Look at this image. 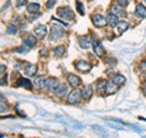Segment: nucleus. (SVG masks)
Masks as SVG:
<instances>
[{
  "mask_svg": "<svg viewBox=\"0 0 146 138\" xmlns=\"http://www.w3.org/2000/svg\"><path fill=\"white\" fill-rule=\"evenodd\" d=\"M0 138H3V135H0Z\"/></svg>",
  "mask_w": 146,
  "mask_h": 138,
  "instance_id": "obj_35",
  "label": "nucleus"
},
{
  "mask_svg": "<svg viewBox=\"0 0 146 138\" xmlns=\"http://www.w3.org/2000/svg\"><path fill=\"white\" fill-rule=\"evenodd\" d=\"M76 68H77L78 71L85 73V72H89V71H90L91 66H90V64H88L86 61L79 60V61H77V62H76Z\"/></svg>",
  "mask_w": 146,
  "mask_h": 138,
  "instance_id": "obj_7",
  "label": "nucleus"
},
{
  "mask_svg": "<svg viewBox=\"0 0 146 138\" xmlns=\"http://www.w3.org/2000/svg\"><path fill=\"white\" fill-rule=\"evenodd\" d=\"M76 5H77V10H78V12L80 13V15H84V7H83V5H82V3L77 1Z\"/></svg>",
  "mask_w": 146,
  "mask_h": 138,
  "instance_id": "obj_26",
  "label": "nucleus"
},
{
  "mask_svg": "<svg viewBox=\"0 0 146 138\" xmlns=\"http://www.w3.org/2000/svg\"><path fill=\"white\" fill-rule=\"evenodd\" d=\"M93 49H94V52L95 54L98 55V56H102V55L105 54V50L102 48V45L100 42H94L93 43Z\"/></svg>",
  "mask_w": 146,
  "mask_h": 138,
  "instance_id": "obj_15",
  "label": "nucleus"
},
{
  "mask_svg": "<svg viewBox=\"0 0 146 138\" xmlns=\"http://www.w3.org/2000/svg\"><path fill=\"white\" fill-rule=\"evenodd\" d=\"M0 102H4V98H3V95L0 94Z\"/></svg>",
  "mask_w": 146,
  "mask_h": 138,
  "instance_id": "obj_34",
  "label": "nucleus"
},
{
  "mask_svg": "<svg viewBox=\"0 0 146 138\" xmlns=\"http://www.w3.org/2000/svg\"><path fill=\"white\" fill-rule=\"evenodd\" d=\"M67 93H68V87L65 83L60 84V86L57 87V89L55 90V94H56L58 98H65V96L67 95Z\"/></svg>",
  "mask_w": 146,
  "mask_h": 138,
  "instance_id": "obj_8",
  "label": "nucleus"
},
{
  "mask_svg": "<svg viewBox=\"0 0 146 138\" xmlns=\"http://www.w3.org/2000/svg\"><path fill=\"white\" fill-rule=\"evenodd\" d=\"M4 71H5V66H4V65H0V73H3Z\"/></svg>",
  "mask_w": 146,
  "mask_h": 138,
  "instance_id": "obj_33",
  "label": "nucleus"
},
{
  "mask_svg": "<svg viewBox=\"0 0 146 138\" xmlns=\"http://www.w3.org/2000/svg\"><path fill=\"white\" fill-rule=\"evenodd\" d=\"M55 4H56V0H49V1L46 3V7L50 9V7H52Z\"/></svg>",
  "mask_w": 146,
  "mask_h": 138,
  "instance_id": "obj_29",
  "label": "nucleus"
},
{
  "mask_svg": "<svg viewBox=\"0 0 146 138\" xmlns=\"http://www.w3.org/2000/svg\"><path fill=\"white\" fill-rule=\"evenodd\" d=\"M82 98H83V96H82V90L73 89L71 93L68 94L67 100H68V103H70V104H78Z\"/></svg>",
  "mask_w": 146,
  "mask_h": 138,
  "instance_id": "obj_2",
  "label": "nucleus"
},
{
  "mask_svg": "<svg viewBox=\"0 0 146 138\" xmlns=\"http://www.w3.org/2000/svg\"><path fill=\"white\" fill-rule=\"evenodd\" d=\"M106 20H107V25H110V26H117V23L119 21H118V16L117 15H115V13H112V12H110L108 15H107V17H106Z\"/></svg>",
  "mask_w": 146,
  "mask_h": 138,
  "instance_id": "obj_13",
  "label": "nucleus"
},
{
  "mask_svg": "<svg viewBox=\"0 0 146 138\" xmlns=\"http://www.w3.org/2000/svg\"><path fill=\"white\" fill-rule=\"evenodd\" d=\"M117 84L116 83H113L112 81H107L106 82V84H105V92H106V94H113V93H116L117 92Z\"/></svg>",
  "mask_w": 146,
  "mask_h": 138,
  "instance_id": "obj_11",
  "label": "nucleus"
},
{
  "mask_svg": "<svg viewBox=\"0 0 146 138\" xmlns=\"http://www.w3.org/2000/svg\"><path fill=\"white\" fill-rule=\"evenodd\" d=\"M23 44L26 47L32 48L35 45V39H34V36L33 34H29V33H26L23 36Z\"/></svg>",
  "mask_w": 146,
  "mask_h": 138,
  "instance_id": "obj_10",
  "label": "nucleus"
},
{
  "mask_svg": "<svg viewBox=\"0 0 146 138\" xmlns=\"http://www.w3.org/2000/svg\"><path fill=\"white\" fill-rule=\"evenodd\" d=\"M128 27H129V25H128V22L125 21H119L117 23V31L118 33H123V32H125L128 29Z\"/></svg>",
  "mask_w": 146,
  "mask_h": 138,
  "instance_id": "obj_21",
  "label": "nucleus"
},
{
  "mask_svg": "<svg viewBox=\"0 0 146 138\" xmlns=\"http://www.w3.org/2000/svg\"><path fill=\"white\" fill-rule=\"evenodd\" d=\"M144 1H145V3H146V0H144Z\"/></svg>",
  "mask_w": 146,
  "mask_h": 138,
  "instance_id": "obj_36",
  "label": "nucleus"
},
{
  "mask_svg": "<svg viewBox=\"0 0 146 138\" xmlns=\"http://www.w3.org/2000/svg\"><path fill=\"white\" fill-rule=\"evenodd\" d=\"M25 72H26V75H28V76H35L36 66L32 65V64H28V65H26V67H25Z\"/></svg>",
  "mask_w": 146,
  "mask_h": 138,
  "instance_id": "obj_19",
  "label": "nucleus"
},
{
  "mask_svg": "<svg viewBox=\"0 0 146 138\" xmlns=\"http://www.w3.org/2000/svg\"><path fill=\"white\" fill-rule=\"evenodd\" d=\"M57 13H58V16H61L62 18H66V20H72V18H74L73 11L67 6L66 7H60L57 10Z\"/></svg>",
  "mask_w": 146,
  "mask_h": 138,
  "instance_id": "obj_3",
  "label": "nucleus"
},
{
  "mask_svg": "<svg viewBox=\"0 0 146 138\" xmlns=\"http://www.w3.org/2000/svg\"><path fill=\"white\" fill-rule=\"evenodd\" d=\"M93 95V86H86L82 89V96L83 98H90Z\"/></svg>",
  "mask_w": 146,
  "mask_h": 138,
  "instance_id": "obj_20",
  "label": "nucleus"
},
{
  "mask_svg": "<svg viewBox=\"0 0 146 138\" xmlns=\"http://www.w3.org/2000/svg\"><path fill=\"white\" fill-rule=\"evenodd\" d=\"M15 52L16 53H27L28 52V47H22V48H17V49H15Z\"/></svg>",
  "mask_w": 146,
  "mask_h": 138,
  "instance_id": "obj_28",
  "label": "nucleus"
},
{
  "mask_svg": "<svg viewBox=\"0 0 146 138\" xmlns=\"http://www.w3.org/2000/svg\"><path fill=\"white\" fill-rule=\"evenodd\" d=\"M45 81H46V78H45L44 76H38L34 78V87L35 88H44L45 86Z\"/></svg>",
  "mask_w": 146,
  "mask_h": 138,
  "instance_id": "obj_16",
  "label": "nucleus"
},
{
  "mask_svg": "<svg viewBox=\"0 0 146 138\" xmlns=\"http://www.w3.org/2000/svg\"><path fill=\"white\" fill-rule=\"evenodd\" d=\"M111 81L113 82V83H116L117 86H122L125 82V77L122 76V75H113L111 77Z\"/></svg>",
  "mask_w": 146,
  "mask_h": 138,
  "instance_id": "obj_18",
  "label": "nucleus"
},
{
  "mask_svg": "<svg viewBox=\"0 0 146 138\" xmlns=\"http://www.w3.org/2000/svg\"><path fill=\"white\" fill-rule=\"evenodd\" d=\"M91 20H93V23L96 26V27H104L107 25V20L106 17H104L102 15H100V13H96V15H94L91 17Z\"/></svg>",
  "mask_w": 146,
  "mask_h": 138,
  "instance_id": "obj_6",
  "label": "nucleus"
},
{
  "mask_svg": "<svg viewBox=\"0 0 146 138\" xmlns=\"http://www.w3.org/2000/svg\"><path fill=\"white\" fill-rule=\"evenodd\" d=\"M65 37V31L61 26L58 25H54L50 31V40H58Z\"/></svg>",
  "mask_w": 146,
  "mask_h": 138,
  "instance_id": "obj_1",
  "label": "nucleus"
},
{
  "mask_svg": "<svg viewBox=\"0 0 146 138\" xmlns=\"http://www.w3.org/2000/svg\"><path fill=\"white\" fill-rule=\"evenodd\" d=\"M60 86V83H58V81L56 80V78L54 77H50V78H46V81H45V88H46L48 90H56L57 87Z\"/></svg>",
  "mask_w": 146,
  "mask_h": 138,
  "instance_id": "obj_5",
  "label": "nucleus"
},
{
  "mask_svg": "<svg viewBox=\"0 0 146 138\" xmlns=\"http://www.w3.org/2000/svg\"><path fill=\"white\" fill-rule=\"evenodd\" d=\"M46 34H48V29L44 25H38L34 28V36L38 39H44L46 37Z\"/></svg>",
  "mask_w": 146,
  "mask_h": 138,
  "instance_id": "obj_4",
  "label": "nucleus"
},
{
  "mask_svg": "<svg viewBox=\"0 0 146 138\" xmlns=\"http://www.w3.org/2000/svg\"><path fill=\"white\" fill-rule=\"evenodd\" d=\"M6 32H7L9 34H16V33H17V26H15V25H10V26H7Z\"/></svg>",
  "mask_w": 146,
  "mask_h": 138,
  "instance_id": "obj_25",
  "label": "nucleus"
},
{
  "mask_svg": "<svg viewBox=\"0 0 146 138\" xmlns=\"http://www.w3.org/2000/svg\"><path fill=\"white\" fill-rule=\"evenodd\" d=\"M140 68H141V71L146 72V61H143V62H141V65H140Z\"/></svg>",
  "mask_w": 146,
  "mask_h": 138,
  "instance_id": "obj_32",
  "label": "nucleus"
},
{
  "mask_svg": "<svg viewBox=\"0 0 146 138\" xmlns=\"http://www.w3.org/2000/svg\"><path fill=\"white\" fill-rule=\"evenodd\" d=\"M118 4H119L121 6H125L127 4H128V0H117Z\"/></svg>",
  "mask_w": 146,
  "mask_h": 138,
  "instance_id": "obj_31",
  "label": "nucleus"
},
{
  "mask_svg": "<svg viewBox=\"0 0 146 138\" xmlns=\"http://www.w3.org/2000/svg\"><path fill=\"white\" fill-rule=\"evenodd\" d=\"M79 45L83 49H88L91 47V39H90V37L88 36H84V37H80L79 38Z\"/></svg>",
  "mask_w": 146,
  "mask_h": 138,
  "instance_id": "obj_12",
  "label": "nucleus"
},
{
  "mask_svg": "<svg viewBox=\"0 0 146 138\" xmlns=\"http://www.w3.org/2000/svg\"><path fill=\"white\" fill-rule=\"evenodd\" d=\"M7 105L5 104V103H4V102H0V114H1V113H6L7 111Z\"/></svg>",
  "mask_w": 146,
  "mask_h": 138,
  "instance_id": "obj_27",
  "label": "nucleus"
},
{
  "mask_svg": "<svg viewBox=\"0 0 146 138\" xmlns=\"http://www.w3.org/2000/svg\"><path fill=\"white\" fill-rule=\"evenodd\" d=\"M54 54H55V56H57V58L63 56V54H65V47H63V45H58V47H56L54 49Z\"/></svg>",
  "mask_w": 146,
  "mask_h": 138,
  "instance_id": "obj_23",
  "label": "nucleus"
},
{
  "mask_svg": "<svg viewBox=\"0 0 146 138\" xmlns=\"http://www.w3.org/2000/svg\"><path fill=\"white\" fill-rule=\"evenodd\" d=\"M26 3H27V0H17V1H16L17 6H23Z\"/></svg>",
  "mask_w": 146,
  "mask_h": 138,
  "instance_id": "obj_30",
  "label": "nucleus"
},
{
  "mask_svg": "<svg viewBox=\"0 0 146 138\" xmlns=\"http://www.w3.org/2000/svg\"><path fill=\"white\" fill-rule=\"evenodd\" d=\"M39 9H40L39 4H36V3H32V4H29V5L27 6V11H28L29 13H36V12L39 11Z\"/></svg>",
  "mask_w": 146,
  "mask_h": 138,
  "instance_id": "obj_22",
  "label": "nucleus"
},
{
  "mask_svg": "<svg viewBox=\"0 0 146 138\" xmlns=\"http://www.w3.org/2000/svg\"><path fill=\"white\" fill-rule=\"evenodd\" d=\"M67 82H68V84H70L71 87H73V88H76V87H78L80 84V78L78 76H76V75H68L67 76Z\"/></svg>",
  "mask_w": 146,
  "mask_h": 138,
  "instance_id": "obj_9",
  "label": "nucleus"
},
{
  "mask_svg": "<svg viewBox=\"0 0 146 138\" xmlns=\"http://www.w3.org/2000/svg\"><path fill=\"white\" fill-rule=\"evenodd\" d=\"M135 15L138 17H140V18H145L146 17V7L143 5V4H138V5H136Z\"/></svg>",
  "mask_w": 146,
  "mask_h": 138,
  "instance_id": "obj_14",
  "label": "nucleus"
},
{
  "mask_svg": "<svg viewBox=\"0 0 146 138\" xmlns=\"http://www.w3.org/2000/svg\"><path fill=\"white\" fill-rule=\"evenodd\" d=\"M17 87H23L27 89H32V82L28 78H20L17 82Z\"/></svg>",
  "mask_w": 146,
  "mask_h": 138,
  "instance_id": "obj_17",
  "label": "nucleus"
},
{
  "mask_svg": "<svg viewBox=\"0 0 146 138\" xmlns=\"http://www.w3.org/2000/svg\"><path fill=\"white\" fill-rule=\"evenodd\" d=\"M111 10H112L111 12L115 13V15H121V13H123V6H121L119 4L118 5H112Z\"/></svg>",
  "mask_w": 146,
  "mask_h": 138,
  "instance_id": "obj_24",
  "label": "nucleus"
}]
</instances>
